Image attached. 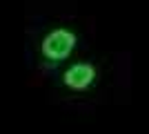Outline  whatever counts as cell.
Listing matches in <instances>:
<instances>
[{
    "mask_svg": "<svg viewBox=\"0 0 149 134\" xmlns=\"http://www.w3.org/2000/svg\"><path fill=\"white\" fill-rule=\"evenodd\" d=\"M74 43H76L74 36H71L69 32H62L60 29V32H54V34H49V36L45 38L42 51L49 58H65L69 51H71Z\"/></svg>",
    "mask_w": 149,
    "mask_h": 134,
    "instance_id": "6da1fadb",
    "label": "cell"
},
{
    "mask_svg": "<svg viewBox=\"0 0 149 134\" xmlns=\"http://www.w3.org/2000/svg\"><path fill=\"white\" fill-rule=\"evenodd\" d=\"M91 78H93L91 65H74V67H71V69L65 74V81H67V85H69V87H74V89L87 87V85L91 83Z\"/></svg>",
    "mask_w": 149,
    "mask_h": 134,
    "instance_id": "7a4b0ae2",
    "label": "cell"
}]
</instances>
